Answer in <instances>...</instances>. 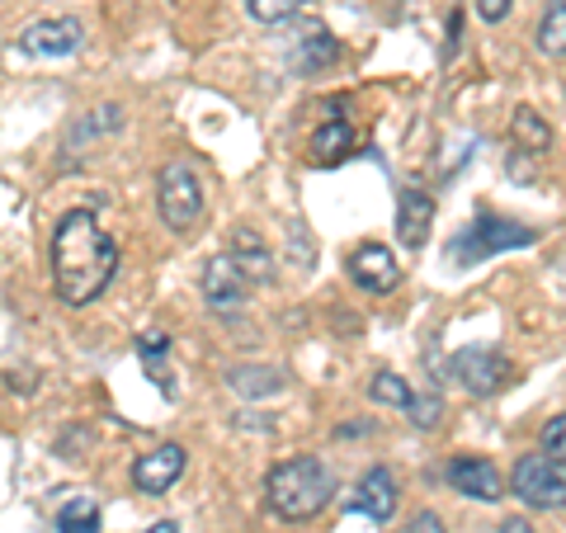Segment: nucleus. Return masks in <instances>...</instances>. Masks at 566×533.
Instances as JSON below:
<instances>
[{"label": "nucleus", "mask_w": 566, "mask_h": 533, "mask_svg": "<svg viewBox=\"0 0 566 533\" xmlns=\"http://www.w3.org/2000/svg\"><path fill=\"white\" fill-rule=\"evenodd\" d=\"M118 274V241L91 208H71L52 232V293L62 307H91Z\"/></svg>", "instance_id": "obj_1"}, {"label": "nucleus", "mask_w": 566, "mask_h": 533, "mask_svg": "<svg viewBox=\"0 0 566 533\" xmlns=\"http://www.w3.org/2000/svg\"><path fill=\"white\" fill-rule=\"evenodd\" d=\"M264 495H270V510L279 514V520L289 524H307L316 520L331 495H335V472L322 463V458L312 453H297L289 458V463H279L270 472V482H264Z\"/></svg>", "instance_id": "obj_2"}, {"label": "nucleus", "mask_w": 566, "mask_h": 533, "mask_svg": "<svg viewBox=\"0 0 566 533\" xmlns=\"http://www.w3.org/2000/svg\"><path fill=\"white\" fill-rule=\"evenodd\" d=\"M534 241H538L534 227L510 222V218H495V212H482V218L468 222L463 232L449 241V260L468 270V264H482V260H491V255L520 251V245H534Z\"/></svg>", "instance_id": "obj_3"}, {"label": "nucleus", "mask_w": 566, "mask_h": 533, "mask_svg": "<svg viewBox=\"0 0 566 533\" xmlns=\"http://www.w3.org/2000/svg\"><path fill=\"white\" fill-rule=\"evenodd\" d=\"M156 208L170 232H193L203 218V180L189 161H170L156 175Z\"/></svg>", "instance_id": "obj_4"}, {"label": "nucleus", "mask_w": 566, "mask_h": 533, "mask_svg": "<svg viewBox=\"0 0 566 533\" xmlns=\"http://www.w3.org/2000/svg\"><path fill=\"white\" fill-rule=\"evenodd\" d=\"M449 373H453V383L463 387V393H472V397H495L510 378H515V364H510L501 349H491V345H472V349H458V354H453Z\"/></svg>", "instance_id": "obj_5"}, {"label": "nucleus", "mask_w": 566, "mask_h": 533, "mask_svg": "<svg viewBox=\"0 0 566 533\" xmlns=\"http://www.w3.org/2000/svg\"><path fill=\"white\" fill-rule=\"evenodd\" d=\"M510 491H515L524 505H534V510H562L566 472H562V463H553V458L524 453L515 463V472H510Z\"/></svg>", "instance_id": "obj_6"}, {"label": "nucleus", "mask_w": 566, "mask_h": 533, "mask_svg": "<svg viewBox=\"0 0 566 533\" xmlns=\"http://www.w3.org/2000/svg\"><path fill=\"white\" fill-rule=\"evenodd\" d=\"M203 302L218 316H241L245 302H251V283L241 279V270L227 255H212L203 264Z\"/></svg>", "instance_id": "obj_7"}, {"label": "nucleus", "mask_w": 566, "mask_h": 533, "mask_svg": "<svg viewBox=\"0 0 566 533\" xmlns=\"http://www.w3.org/2000/svg\"><path fill=\"white\" fill-rule=\"evenodd\" d=\"M449 487L458 495H468V501H482V505L505 501V477H501V468H495L491 458H476V453L453 458V463H449Z\"/></svg>", "instance_id": "obj_8"}, {"label": "nucleus", "mask_w": 566, "mask_h": 533, "mask_svg": "<svg viewBox=\"0 0 566 533\" xmlns=\"http://www.w3.org/2000/svg\"><path fill=\"white\" fill-rule=\"evenodd\" d=\"M185 468H189V453L180 449V443H161V449H151L147 458L133 463V487L142 495H166L185 477Z\"/></svg>", "instance_id": "obj_9"}, {"label": "nucleus", "mask_w": 566, "mask_h": 533, "mask_svg": "<svg viewBox=\"0 0 566 533\" xmlns=\"http://www.w3.org/2000/svg\"><path fill=\"white\" fill-rule=\"evenodd\" d=\"M81 43H85V29H81V20H71V14H62V20H39L20 33V48L33 52V58H71V52H81Z\"/></svg>", "instance_id": "obj_10"}, {"label": "nucleus", "mask_w": 566, "mask_h": 533, "mask_svg": "<svg viewBox=\"0 0 566 533\" xmlns=\"http://www.w3.org/2000/svg\"><path fill=\"white\" fill-rule=\"evenodd\" d=\"M349 279L359 283L364 293H392L401 283V264L387 245L368 241V245H359V251H349Z\"/></svg>", "instance_id": "obj_11"}, {"label": "nucleus", "mask_w": 566, "mask_h": 533, "mask_svg": "<svg viewBox=\"0 0 566 533\" xmlns=\"http://www.w3.org/2000/svg\"><path fill=\"white\" fill-rule=\"evenodd\" d=\"M430 227H434V199L424 189H401L397 194V237L401 245L420 251L430 241Z\"/></svg>", "instance_id": "obj_12"}, {"label": "nucleus", "mask_w": 566, "mask_h": 533, "mask_svg": "<svg viewBox=\"0 0 566 533\" xmlns=\"http://www.w3.org/2000/svg\"><path fill=\"white\" fill-rule=\"evenodd\" d=\"M354 151H359V128H354L349 118H326L322 128H316V137H312V161L326 166V170L345 166Z\"/></svg>", "instance_id": "obj_13"}, {"label": "nucleus", "mask_w": 566, "mask_h": 533, "mask_svg": "<svg viewBox=\"0 0 566 533\" xmlns=\"http://www.w3.org/2000/svg\"><path fill=\"white\" fill-rule=\"evenodd\" d=\"M354 510L368 514V520H378V524H387L397 514V477L387 468H368L359 491H354Z\"/></svg>", "instance_id": "obj_14"}, {"label": "nucleus", "mask_w": 566, "mask_h": 533, "mask_svg": "<svg viewBox=\"0 0 566 533\" xmlns=\"http://www.w3.org/2000/svg\"><path fill=\"white\" fill-rule=\"evenodd\" d=\"M227 260L237 264L245 283H251V279H255V283H270V279H274V255H270V245H264L260 232H251V227H237Z\"/></svg>", "instance_id": "obj_15"}, {"label": "nucleus", "mask_w": 566, "mask_h": 533, "mask_svg": "<svg viewBox=\"0 0 566 533\" xmlns=\"http://www.w3.org/2000/svg\"><path fill=\"white\" fill-rule=\"evenodd\" d=\"M137 359L147 368V378L156 383V393L161 397H175V368H170V335L161 331H147L137 341Z\"/></svg>", "instance_id": "obj_16"}, {"label": "nucleus", "mask_w": 566, "mask_h": 533, "mask_svg": "<svg viewBox=\"0 0 566 533\" xmlns=\"http://www.w3.org/2000/svg\"><path fill=\"white\" fill-rule=\"evenodd\" d=\"M227 383H232V393L241 397H279L283 393V373L270 368V364H245V368H232L227 373Z\"/></svg>", "instance_id": "obj_17"}, {"label": "nucleus", "mask_w": 566, "mask_h": 533, "mask_svg": "<svg viewBox=\"0 0 566 533\" xmlns=\"http://www.w3.org/2000/svg\"><path fill=\"white\" fill-rule=\"evenodd\" d=\"M510 133H515V142H520V156H547V147H553V128H547V118H538L528 104L515 109Z\"/></svg>", "instance_id": "obj_18"}, {"label": "nucleus", "mask_w": 566, "mask_h": 533, "mask_svg": "<svg viewBox=\"0 0 566 533\" xmlns=\"http://www.w3.org/2000/svg\"><path fill=\"white\" fill-rule=\"evenodd\" d=\"M57 529L62 533H99V510H95L91 495H71V501H62Z\"/></svg>", "instance_id": "obj_19"}, {"label": "nucleus", "mask_w": 566, "mask_h": 533, "mask_svg": "<svg viewBox=\"0 0 566 533\" xmlns=\"http://www.w3.org/2000/svg\"><path fill=\"white\" fill-rule=\"evenodd\" d=\"M562 48H566V10H562V0H547L543 20H538V52L543 58H562Z\"/></svg>", "instance_id": "obj_20"}, {"label": "nucleus", "mask_w": 566, "mask_h": 533, "mask_svg": "<svg viewBox=\"0 0 566 533\" xmlns=\"http://www.w3.org/2000/svg\"><path fill=\"white\" fill-rule=\"evenodd\" d=\"M411 393H416V387L406 383L401 373H392V368L374 373V383H368V397H374L378 406H397V411H406V401H411Z\"/></svg>", "instance_id": "obj_21"}, {"label": "nucleus", "mask_w": 566, "mask_h": 533, "mask_svg": "<svg viewBox=\"0 0 566 533\" xmlns=\"http://www.w3.org/2000/svg\"><path fill=\"white\" fill-rule=\"evenodd\" d=\"M241 6H245V14H251V20H260V24H283V20H293L297 10L316 6V0H241Z\"/></svg>", "instance_id": "obj_22"}, {"label": "nucleus", "mask_w": 566, "mask_h": 533, "mask_svg": "<svg viewBox=\"0 0 566 533\" xmlns=\"http://www.w3.org/2000/svg\"><path fill=\"white\" fill-rule=\"evenodd\" d=\"M331 62H335V39L326 29H307L303 52H297V66H303V71H322Z\"/></svg>", "instance_id": "obj_23"}, {"label": "nucleus", "mask_w": 566, "mask_h": 533, "mask_svg": "<svg viewBox=\"0 0 566 533\" xmlns=\"http://www.w3.org/2000/svg\"><path fill=\"white\" fill-rule=\"evenodd\" d=\"M406 416H411L420 430H434L439 416H444V401H439V393H411V401H406Z\"/></svg>", "instance_id": "obj_24"}, {"label": "nucleus", "mask_w": 566, "mask_h": 533, "mask_svg": "<svg viewBox=\"0 0 566 533\" xmlns=\"http://www.w3.org/2000/svg\"><path fill=\"white\" fill-rule=\"evenodd\" d=\"M562 443H566V420L553 416L543 425V458H553V463H562Z\"/></svg>", "instance_id": "obj_25"}, {"label": "nucleus", "mask_w": 566, "mask_h": 533, "mask_svg": "<svg viewBox=\"0 0 566 533\" xmlns=\"http://www.w3.org/2000/svg\"><path fill=\"white\" fill-rule=\"evenodd\" d=\"M510 10H515V0H476V14H482L486 24H501Z\"/></svg>", "instance_id": "obj_26"}, {"label": "nucleus", "mask_w": 566, "mask_h": 533, "mask_svg": "<svg viewBox=\"0 0 566 533\" xmlns=\"http://www.w3.org/2000/svg\"><path fill=\"white\" fill-rule=\"evenodd\" d=\"M401 533H444V520H439V514H434V510H420V514H416V520H411V524H406Z\"/></svg>", "instance_id": "obj_27"}, {"label": "nucleus", "mask_w": 566, "mask_h": 533, "mask_svg": "<svg viewBox=\"0 0 566 533\" xmlns=\"http://www.w3.org/2000/svg\"><path fill=\"white\" fill-rule=\"evenodd\" d=\"M501 533H534V524H528V520H505Z\"/></svg>", "instance_id": "obj_28"}, {"label": "nucleus", "mask_w": 566, "mask_h": 533, "mask_svg": "<svg viewBox=\"0 0 566 533\" xmlns=\"http://www.w3.org/2000/svg\"><path fill=\"white\" fill-rule=\"evenodd\" d=\"M147 533H180V524H175V520H156Z\"/></svg>", "instance_id": "obj_29"}]
</instances>
